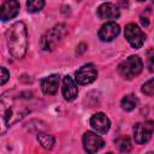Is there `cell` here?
<instances>
[{
  "mask_svg": "<svg viewBox=\"0 0 154 154\" xmlns=\"http://www.w3.org/2000/svg\"><path fill=\"white\" fill-rule=\"evenodd\" d=\"M6 41L10 54L16 59H22L28 48V31L23 22L13 23L6 31Z\"/></svg>",
  "mask_w": 154,
  "mask_h": 154,
  "instance_id": "obj_1",
  "label": "cell"
},
{
  "mask_svg": "<svg viewBox=\"0 0 154 154\" xmlns=\"http://www.w3.org/2000/svg\"><path fill=\"white\" fill-rule=\"evenodd\" d=\"M66 34H67V28L65 24H58L53 26L43 35L41 40V47L45 51H53L57 46L60 45V42L66 36Z\"/></svg>",
  "mask_w": 154,
  "mask_h": 154,
  "instance_id": "obj_2",
  "label": "cell"
},
{
  "mask_svg": "<svg viewBox=\"0 0 154 154\" xmlns=\"http://www.w3.org/2000/svg\"><path fill=\"white\" fill-rule=\"evenodd\" d=\"M142 67H143V63L141 58L137 55H130L119 64L118 71L122 77L126 79H131L142 71Z\"/></svg>",
  "mask_w": 154,
  "mask_h": 154,
  "instance_id": "obj_3",
  "label": "cell"
},
{
  "mask_svg": "<svg viewBox=\"0 0 154 154\" xmlns=\"http://www.w3.org/2000/svg\"><path fill=\"white\" fill-rule=\"evenodd\" d=\"M154 132V123L152 120H147L143 123H137L134 126V138L137 144L147 143Z\"/></svg>",
  "mask_w": 154,
  "mask_h": 154,
  "instance_id": "obj_4",
  "label": "cell"
},
{
  "mask_svg": "<svg viewBox=\"0 0 154 154\" xmlns=\"http://www.w3.org/2000/svg\"><path fill=\"white\" fill-rule=\"evenodd\" d=\"M124 35L126 41L131 45V47L134 48H141L142 45L144 43L146 40V35L142 32V30L134 23H129L125 26L124 30Z\"/></svg>",
  "mask_w": 154,
  "mask_h": 154,
  "instance_id": "obj_5",
  "label": "cell"
},
{
  "mask_svg": "<svg viewBox=\"0 0 154 154\" xmlns=\"http://www.w3.org/2000/svg\"><path fill=\"white\" fill-rule=\"evenodd\" d=\"M76 82L78 84L85 85L94 82L97 77V71L93 64H85L79 70L76 71Z\"/></svg>",
  "mask_w": 154,
  "mask_h": 154,
  "instance_id": "obj_6",
  "label": "cell"
},
{
  "mask_svg": "<svg viewBox=\"0 0 154 154\" xmlns=\"http://www.w3.org/2000/svg\"><path fill=\"white\" fill-rule=\"evenodd\" d=\"M105 146V141L96 134L87 131L83 135V147L87 153H96Z\"/></svg>",
  "mask_w": 154,
  "mask_h": 154,
  "instance_id": "obj_7",
  "label": "cell"
},
{
  "mask_svg": "<svg viewBox=\"0 0 154 154\" xmlns=\"http://www.w3.org/2000/svg\"><path fill=\"white\" fill-rule=\"evenodd\" d=\"M120 28L116 22H108L103 24L99 30V38L102 42H111L119 35Z\"/></svg>",
  "mask_w": 154,
  "mask_h": 154,
  "instance_id": "obj_8",
  "label": "cell"
},
{
  "mask_svg": "<svg viewBox=\"0 0 154 154\" xmlns=\"http://www.w3.org/2000/svg\"><path fill=\"white\" fill-rule=\"evenodd\" d=\"M90 126L93 128V130H95L97 134H106L109 130L111 126V122L108 119V117L105 113H95L91 118H90Z\"/></svg>",
  "mask_w": 154,
  "mask_h": 154,
  "instance_id": "obj_9",
  "label": "cell"
},
{
  "mask_svg": "<svg viewBox=\"0 0 154 154\" xmlns=\"http://www.w3.org/2000/svg\"><path fill=\"white\" fill-rule=\"evenodd\" d=\"M18 11H19L18 0H5L0 8V17L5 22L14 18L18 14Z\"/></svg>",
  "mask_w": 154,
  "mask_h": 154,
  "instance_id": "obj_10",
  "label": "cell"
},
{
  "mask_svg": "<svg viewBox=\"0 0 154 154\" xmlns=\"http://www.w3.org/2000/svg\"><path fill=\"white\" fill-rule=\"evenodd\" d=\"M60 83L59 75H49L41 81V89L46 95H54Z\"/></svg>",
  "mask_w": 154,
  "mask_h": 154,
  "instance_id": "obj_11",
  "label": "cell"
},
{
  "mask_svg": "<svg viewBox=\"0 0 154 154\" xmlns=\"http://www.w3.org/2000/svg\"><path fill=\"white\" fill-rule=\"evenodd\" d=\"M63 95L64 99L67 101H72L77 97L78 94V89H77V84L75 83V81L70 77V76H65L63 79Z\"/></svg>",
  "mask_w": 154,
  "mask_h": 154,
  "instance_id": "obj_12",
  "label": "cell"
},
{
  "mask_svg": "<svg viewBox=\"0 0 154 154\" xmlns=\"http://www.w3.org/2000/svg\"><path fill=\"white\" fill-rule=\"evenodd\" d=\"M119 14V8L111 2H105L97 8V16L101 19H117Z\"/></svg>",
  "mask_w": 154,
  "mask_h": 154,
  "instance_id": "obj_13",
  "label": "cell"
},
{
  "mask_svg": "<svg viewBox=\"0 0 154 154\" xmlns=\"http://www.w3.org/2000/svg\"><path fill=\"white\" fill-rule=\"evenodd\" d=\"M120 105H122V108H123L124 111L130 112V111L135 109V108L138 106V99H137L135 95L129 94V95H125V96L122 99Z\"/></svg>",
  "mask_w": 154,
  "mask_h": 154,
  "instance_id": "obj_14",
  "label": "cell"
},
{
  "mask_svg": "<svg viewBox=\"0 0 154 154\" xmlns=\"http://www.w3.org/2000/svg\"><path fill=\"white\" fill-rule=\"evenodd\" d=\"M37 141L45 149H52L54 143H55L54 136L51 134H47V132H38L37 134Z\"/></svg>",
  "mask_w": 154,
  "mask_h": 154,
  "instance_id": "obj_15",
  "label": "cell"
},
{
  "mask_svg": "<svg viewBox=\"0 0 154 154\" xmlns=\"http://www.w3.org/2000/svg\"><path fill=\"white\" fill-rule=\"evenodd\" d=\"M43 6H45V0H28L26 1V8L31 13L41 11Z\"/></svg>",
  "mask_w": 154,
  "mask_h": 154,
  "instance_id": "obj_16",
  "label": "cell"
},
{
  "mask_svg": "<svg viewBox=\"0 0 154 154\" xmlns=\"http://www.w3.org/2000/svg\"><path fill=\"white\" fill-rule=\"evenodd\" d=\"M116 143H117L119 150L123 152V153H126V152H130V150H131V147H132V146H131V142H130L129 137H126V136L119 137V138L116 141Z\"/></svg>",
  "mask_w": 154,
  "mask_h": 154,
  "instance_id": "obj_17",
  "label": "cell"
},
{
  "mask_svg": "<svg viewBox=\"0 0 154 154\" xmlns=\"http://www.w3.org/2000/svg\"><path fill=\"white\" fill-rule=\"evenodd\" d=\"M142 93L146 95H154V78L147 81L143 85H142Z\"/></svg>",
  "mask_w": 154,
  "mask_h": 154,
  "instance_id": "obj_18",
  "label": "cell"
},
{
  "mask_svg": "<svg viewBox=\"0 0 154 154\" xmlns=\"http://www.w3.org/2000/svg\"><path fill=\"white\" fill-rule=\"evenodd\" d=\"M0 72H1V75H0V84L4 85L7 82V79L10 78V72L5 67H1L0 69Z\"/></svg>",
  "mask_w": 154,
  "mask_h": 154,
  "instance_id": "obj_19",
  "label": "cell"
},
{
  "mask_svg": "<svg viewBox=\"0 0 154 154\" xmlns=\"http://www.w3.org/2000/svg\"><path fill=\"white\" fill-rule=\"evenodd\" d=\"M148 69L150 72H154V55L148 58Z\"/></svg>",
  "mask_w": 154,
  "mask_h": 154,
  "instance_id": "obj_20",
  "label": "cell"
},
{
  "mask_svg": "<svg viewBox=\"0 0 154 154\" xmlns=\"http://www.w3.org/2000/svg\"><path fill=\"white\" fill-rule=\"evenodd\" d=\"M141 23H142L144 26H148V24H149L148 18H147V17H141Z\"/></svg>",
  "mask_w": 154,
  "mask_h": 154,
  "instance_id": "obj_21",
  "label": "cell"
},
{
  "mask_svg": "<svg viewBox=\"0 0 154 154\" xmlns=\"http://www.w3.org/2000/svg\"><path fill=\"white\" fill-rule=\"evenodd\" d=\"M137 1H146V0H137Z\"/></svg>",
  "mask_w": 154,
  "mask_h": 154,
  "instance_id": "obj_22",
  "label": "cell"
},
{
  "mask_svg": "<svg viewBox=\"0 0 154 154\" xmlns=\"http://www.w3.org/2000/svg\"><path fill=\"white\" fill-rule=\"evenodd\" d=\"M153 1H154V0H153Z\"/></svg>",
  "mask_w": 154,
  "mask_h": 154,
  "instance_id": "obj_23",
  "label": "cell"
}]
</instances>
